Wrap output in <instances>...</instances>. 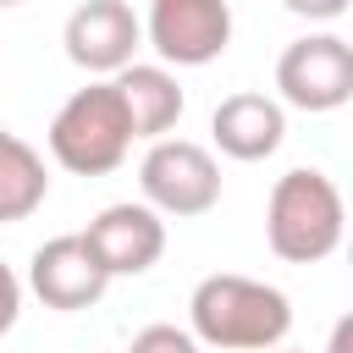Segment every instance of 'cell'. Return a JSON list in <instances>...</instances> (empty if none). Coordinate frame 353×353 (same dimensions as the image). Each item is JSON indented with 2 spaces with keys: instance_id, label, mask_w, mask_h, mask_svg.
<instances>
[{
  "instance_id": "6da1fadb",
  "label": "cell",
  "mask_w": 353,
  "mask_h": 353,
  "mask_svg": "<svg viewBox=\"0 0 353 353\" xmlns=\"http://www.w3.org/2000/svg\"><path fill=\"white\" fill-rule=\"evenodd\" d=\"M188 320H193L188 336L204 342V347H221V353H270L292 331V303L270 281L221 270V276H204L193 287Z\"/></svg>"
},
{
  "instance_id": "7a4b0ae2",
  "label": "cell",
  "mask_w": 353,
  "mask_h": 353,
  "mask_svg": "<svg viewBox=\"0 0 353 353\" xmlns=\"http://www.w3.org/2000/svg\"><path fill=\"white\" fill-rule=\"evenodd\" d=\"M342 226H347V210H342V193L325 171L298 165V171L276 176L270 204H265V243H270L276 259L320 265V259L336 254Z\"/></svg>"
},
{
  "instance_id": "3957f363",
  "label": "cell",
  "mask_w": 353,
  "mask_h": 353,
  "mask_svg": "<svg viewBox=\"0 0 353 353\" xmlns=\"http://www.w3.org/2000/svg\"><path fill=\"white\" fill-rule=\"evenodd\" d=\"M127 149H132V121L110 77L77 88L50 121V154L72 176H105L127 160Z\"/></svg>"
},
{
  "instance_id": "277c9868",
  "label": "cell",
  "mask_w": 353,
  "mask_h": 353,
  "mask_svg": "<svg viewBox=\"0 0 353 353\" xmlns=\"http://www.w3.org/2000/svg\"><path fill=\"white\" fill-rule=\"evenodd\" d=\"M138 188H143V204L154 215H204L221 204V165L204 143H188V138H154L143 165H138Z\"/></svg>"
},
{
  "instance_id": "5b68a950",
  "label": "cell",
  "mask_w": 353,
  "mask_h": 353,
  "mask_svg": "<svg viewBox=\"0 0 353 353\" xmlns=\"http://www.w3.org/2000/svg\"><path fill=\"white\" fill-rule=\"evenodd\" d=\"M276 88L298 110H342L353 99V44L336 33L292 39L276 61Z\"/></svg>"
},
{
  "instance_id": "8992f818",
  "label": "cell",
  "mask_w": 353,
  "mask_h": 353,
  "mask_svg": "<svg viewBox=\"0 0 353 353\" xmlns=\"http://www.w3.org/2000/svg\"><path fill=\"white\" fill-rule=\"evenodd\" d=\"M143 39L171 66H210L232 44V6L226 0H149Z\"/></svg>"
},
{
  "instance_id": "52a82bcc",
  "label": "cell",
  "mask_w": 353,
  "mask_h": 353,
  "mask_svg": "<svg viewBox=\"0 0 353 353\" xmlns=\"http://www.w3.org/2000/svg\"><path fill=\"white\" fill-rule=\"evenodd\" d=\"M66 61L94 72V77H116L121 66H132V50L143 44V22L132 17L127 0H83L66 17Z\"/></svg>"
},
{
  "instance_id": "ba28073f",
  "label": "cell",
  "mask_w": 353,
  "mask_h": 353,
  "mask_svg": "<svg viewBox=\"0 0 353 353\" xmlns=\"http://www.w3.org/2000/svg\"><path fill=\"white\" fill-rule=\"evenodd\" d=\"M28 287H33V298H39L44 309L72 314V309L99 303L105 287H110V276L99 270V259H94V248L83 243V232H66V237H50V243L33 248Z\"/></svg>"
},
{
  "instance_id": "9c48e42d",
  "label": "cell",
  "mask_w": 353,
  "mask_h": 353,
  "mask_svg": "<svg viewBox=\"0 0 353 353\" xmlns=\"http://www.w3.org/2000/svg\"><path fill=\"white\" fill-rule=\"evenodd\" d=\"M83 243L94 248L105 276H143L165 254V221L149 204H105L88 221Z\"/></svg>"
},
{
  "instance_id": "30bf717a",
  "label": "cell",
  "mask_w": 353,
  "mask_h": 353,
  "mask_svg": "<svg viewBox=\"0 0 353 353\" xmlns=\"http://www.w3.org/2000/svg\"><path fill=\"white\" fill-rule=\"evenodd\" d=\"M210 132H215L221 154H232V160H265V154L281 149L287 116H281V105L265 99V94H232V99L215 105Z\"/></svg>"
},
{
  "instance_id": "8fae6325",
  "label": "cell",
  "mask_w": 353,
  "mask_h": 353,
  "mask_svg": "<svg viewBox=\"0 0 353 353\" xmlns=\"http://www.w3.org/2000/svg\"><path fill=\"white\" fill-rule=\"evenodd\" d=\"M116 94H121V105H127V121H132V138H165L176 121H182V83L165 72V66H121L116 77Z\"/></svg>"
},
{
  "instance_id": "7c38bea8",
  "label": "cell",
  "mask_w": 353,
  "mask_h": 353,
  "mask_svg": "<svg viewBox=\"0 0 353 353\" xmlns=\"http://www.w3.org/2000/svg\"><path fill=\"white\" fill-rule=\"evenodd\" d=\"M50 193V171H44V154L6 132L0 127V221H28Z\"/></svg>"
},
{
  "instance_id": "4fadbf2b",
  "label": "cell",
  "mask_w": 353,
  "mask_h": 353,
  "mask_svg": "<svg viewBox=\"0 0 353 353\" xmlns=\"http://www.w3.org/2000/svg\"><path fill=\"white\" fill-rule=\"evenodd\" d=\"M127 353H199V342L188 331H176V325H143L127 342Z\"/></svg>"
},
{
  "instance_id": "5bb4252c",
  "label": "cell",
  "mask_w": 353,
  "mask_h": 353,
  "mask_svg": "<svg viewBox=\"0 0 353 353\" xmlns=\"http://www.w3.org/2000/svg\"><path fill=\"white\" fill-rule=\"evenodd\" d=\"M17 314H22V281H17V270L0 259V336L17 325Z\"/></svg>"
},
{
  "instance_id": "9a60e30c",
  "label": "cell",
  "mask_w": 353,
  "mask_h": 353,
  "mask_svg": "<svg viewBox=\"0 0 353 353\" xmlns=\"http://www.w3.org/2000/svg\"><path fill=\"white\" fill-rule=\"evenodd\" d=\"M292 17H309V22H336L347 11V0H281Z\"/></svg>"
},
{
  "instance_id": "2e32d148",
  "label": "cell",
  "mask_w": 353,
  "mask_h": 353,
  "mask_svg": "<svg viewBox=\"0 0 353 353\" xmlns=\"http://www.w3.org/2000/svg\"><path fill=\"white\" fill-rule=\"evenodd\" d=\"M331 353H353V320H336V331H331Z\"/></svg>"
},
{
  "instance_id": "e0dca14e",
  "label": "cell",
  "mask_w": 353,
  "mask_h": 353,
  "mask_svg": "<svg viewBox=\"0 0 353 353\" xmlns=\"http://www.w3.org/2000/svg\"><path fill=\"white\" fill-rule=\"evenodd\" d=\"M0 6H22V0H0Z\"/></svg>"
},
{
  "instance_id": "ac0fdd59",
  "label": "cell",
  "mask_w": 353,
  "mask_h": 353,
  "mask_svg": "<svg viewBox=\"0 0 353 353\" xmlns=\"http://www.w3.org/2000/svg\"><path fill=\"white\" fill-rule=\"evenodd\" d=\"M287 353H298V347H287Z\"/></svg>"
}]
</instances>
